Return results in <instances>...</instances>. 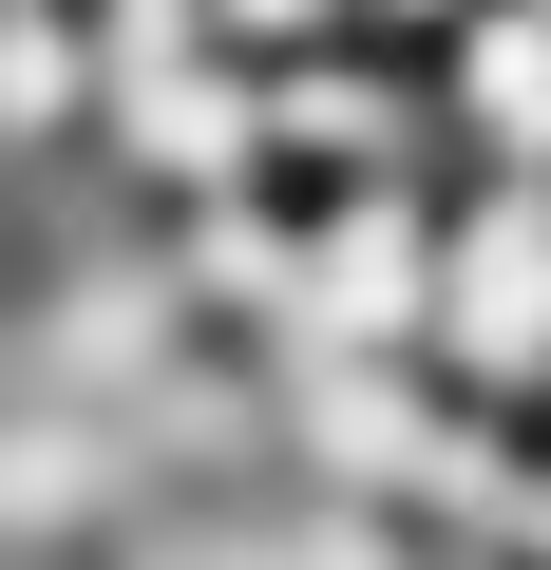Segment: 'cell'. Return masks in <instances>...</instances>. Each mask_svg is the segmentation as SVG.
<instances>
[{"label":"cell","mask_w":551,"mask_h":570,"mask_svg":"<svg viewBox=\"0 0 551 570\" xmlns=\"http://www.w3.org/2000/svg\"><path fill=\"white\" fill-rule=\"evenodd\" d=\"M437 96V171H551V0H475L419 58Z\"/></svg>","instance_id":"cell-1"},{"label":"cell","mask_w":551,"mask_h":570,"mask_svg":"<svg viewBox=\"0 0 551 570\" xmlns=\"http://www.w3.org/2000/svg\"><path fill=\"white\" fill-rule=\"evenodd\" d=\"M190 20L266 77V58H324V39H362V0H190Z\"/></svg>","instance_id":"cell-2"},{"label":"cell","mask_w":551,"mask_h":570,"mask_svg":"<svg viewBox=\"0 0 551 570\" xmlns=\"http://www.w3.org/2000/svg\"><path fill=\"white\" fill-rule=\"evenodd\" d=\"M456 20H475V0H362V39H400V58H437Z\"/></svg>","instance_id":"cell-3"}]
</instances>
